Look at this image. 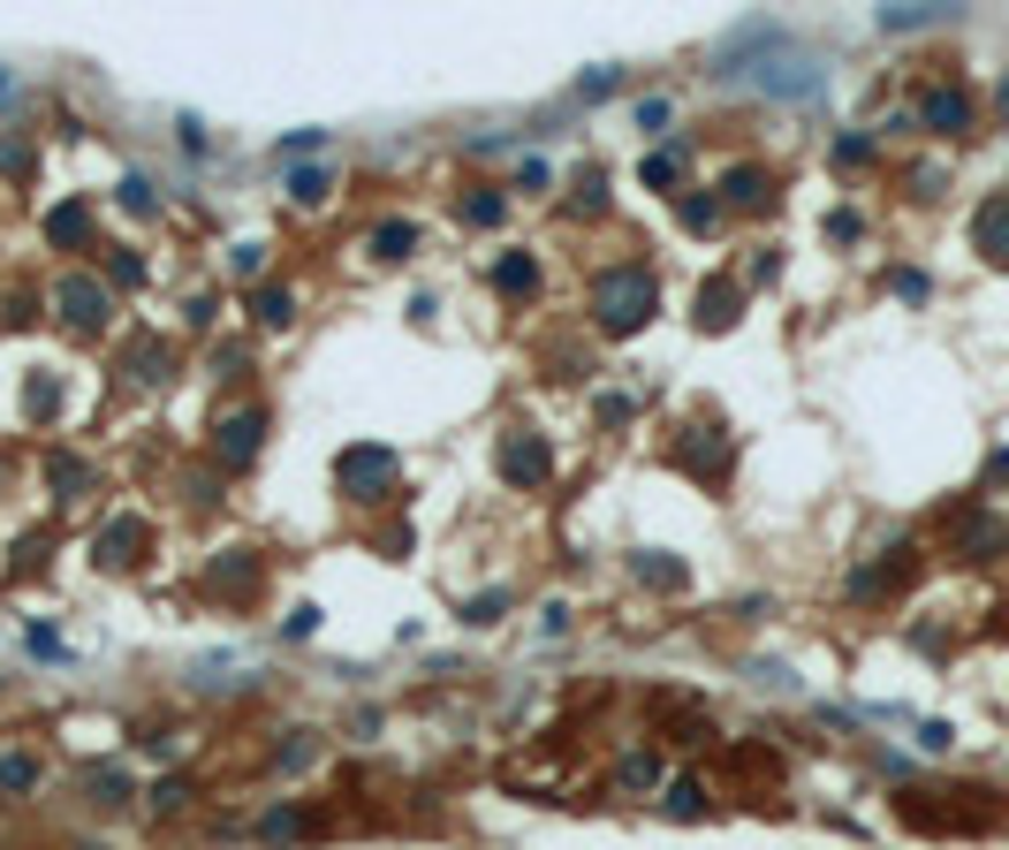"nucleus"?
Listing matches in <instances>:
<instances>
[{"label": "nucleus", "mask_w": 1009, "mask_h": 850, "mask_svg": "<svg viewBox=\"0 0 1009 850\" xmlns=\"http://www.w3.org/2000/svg\"><path fill=\"white\" fill-rule=\"evenodd\" d=\"M341 487L364 494V502H380V494L395 487V456H387V448H349V456H341Z\"/></svg>", "instance_id": "7ed1b4c3"}, {"label": "nucleus", "mask_w": 1009, "mask_h": 850, "mask_svg": "<svg viewBox=\"0 0 1009 850\" xmlns=\"http://www.w3.org/2000/svg\"><path fill=\"white\" fill-rule=\"evenodd\" d=\"M972 243H980V251H987L995 266H1009V190L980 205V220H972Z\"/></svg>", "instance_id": "0eeeda50"}, {"label": "nucleus", "mask_w": 1009, "mask_h": 850, "mask_svg": "<svg viewBox=\"0 0 1009 850\" xmlns=\"http://www.w3.org/2000/svg\"><path fill=\"white\" fill-rule=\"evenodd\" d=\"M502 600H508V592H487V600H471V608H464V623H494V615H502Z\"/></svg>", "instance_id": "bb28decb"}, {"label": "nucleus", "mask_w": 1009, "mask_h": 850, "mask_svg": "<svg viewBox=\"0 0 1009 850\" xmlns=\"http://www.w3.org/2000/svg\"><path fill=\"white\" fill-rule=\"evenodd\" d=\"M918 122H926V130H941V137H964V130H972V92L934 84V92L918 99Z\"/></svg>", "instance_id": "39448f33"}, {"label": "nucleus", "mask_w": 1009, "mask_h": 850, "mask_svg": "<svg viewBox=\"0 0 1009 850\" xmlns=\"http://www.w3.org/2000/svg\"><path fill=\"white\" fill-rule=\"evenodd\" d=\"M137 380H160V342H137Z\"/></svg>", "instance_id": "7c9ffc66"}, {"label": "nucleus", "mask_w": 1009, "mask_h": 850, "mask_svg": "<svg viewBox=\"0 0 1009 850\" xmlns=\"http://www.w3.org/2000/svg\"><path fill=\"white\" fill-rule=\"evenodd\" d=\"M836 160H842V168H857V160H873V145H865V137H842Z\"/></svg>", "instance_id": "2f4dec72"}, {"label": "nucleus", "mask_w": 1009, "mask_h": 850, "mask_svg": "<svg viewBox=\"0 0 1009 850\" xmlns=\"http://www.w3.org/2000/svg\"><path fill=\"white\" fill-rule=\"evenodd\" d=\"M53 312H61L69 327H84V335H92V327L107 320V289H99L92 274H69V282L53 289Z\"/></svg>", "instance_id": "f03ea898"}, {"label": "nucleus", "mask_w": 1009, "mask_h": 850, "mask_svg": "<svg viewBox=\"0 0 1009 850\" xmlns=\"http://www.w3.org/2000/svg\"><path fill=\"white\" fill-rule=\"evenodd\" d=\"M600 197H608V168H585L577 175V213H592Z\"/></svg>", "instance_id": "4be33fe9"}, {"label": "nucleus", "mask_w": 1009, "mask_h": 850, "mask_svg": "<svg viewBox=\"0 0 1009 850\" xmlns=\"http://www.w3.org/2000/svg\"><path fill=\"white\" fill-rule=\"evenodd\" d=\"M675 456H683L690 471H706V479H721V464H729V441H721L713 426H698V433H690V441H683Z\"/></svg>", "instance_id": "9b49d317"}, {"label": "nucleus", "mask_w": 1009, "mask_h": 850, "mask_svg": "<svg viewBox=\"0 0 1009 850\" xmlns=\"http://www.w3.org/2000/svg\"><path fill=\"white\" fill-rule=\"evenodd\" d=\"M653 312H661V282H653L646 266H608V274L592 282V320H600V335H638Z\"/></svg>", "instance_id": "f257e3e1"}, {"label": "nucleus", "mask_w": 1009, "mask_h": 850, "mask_svg": "<svg viewBox=\"0 0 1009 850\" xmlns=\"http://www.w3.org/2000/svg\"><path fill=\"white\" fill-rule=\"evenodd\" d=\"M259 320H266V327H289V320H297L289 289H259Z\"/></svg>", "instance_id": "f3484780"}, {"label": "nucleus", "mask_w": 1009, "mask_h": 850, "mask_svg": "<svg viewBox=\"0 0 1009 850\" xmlns=\"http://www.w3.org/2000/svg\"><path fill=\"white\" fill-rule=\"evenodd\" d=\"M289 190H297L304 205H320V197L335 190V175H327V168H304V175H297V182H289Z\"/></svg>", "instance_id": "412c9836"}, {"label": "nucleus", "mask_w": 1009, "mask_h": 850, "mask_svg": "<svg viewBox=\"0 0 1009 850\" xmlns=\"http://www.w3.org/2000/svg\"><path fill=\"white\" fill-rule=\"evenodd\" d=\"M546 471H554L546 441H531V433H508L502 441V479L508 487H546Z\"/></svg>", "instance_id": "20e7f679"}, {"label": "nucleus", "mask_w": 1009, "mask_h": 850, "mask_svg": "<svg viewBox=\"0 0 1009 850\" xmlns=\"http://www.w3.org/2000/svg\"><path fill=\"white\" fill-rule=\"evenodd\" d=\"M46 236H53V243H92V205H76V197H69V205H53Z\"/></svg>", "instance_id": "4468645a"}, {"label": "nucleus", "mask_w": 1009, "mask_h": 850, "mask_svg": "<svg viewBox=\"0 0 1009 850\" xmlns=\"http://www.w3.org/2000/svg\"><path fill=\"white\" fill-rule=\"evenodd\" d=\"M46 479L61 487V502H76V487H84V464H76V456H53V464H46Z\"/></svg>", "instance_id": "a211bd4d"}, {"label": "nucleus", "mask_w": 1009, "mask_h": 850, "mask_svg": "<svg viewBox=\"0 0 1009 850\" xmlns=\"http://www.w3.org/2000/svg\"><path fill=\"white\" fill-rule=\"evenodd\" d=\"M683 220L690 228H713V197H683Z\"/></svg>", "instance_id": "c85d7f7f"}, {"label": "nucleus", "mask_w": 1009, "mask_h": 850, "mask_svg": "<svg viewBox=\"0 0 1009 850\" xmlns=\"http://www.w3.org/2000/svg\"><path fill=\"white\" fill-rule=\"evenodd\" d=\"M669 813H675V821H698V813H706V790H698V782H675V790H669Z\"/></svg>", "instance_id": "6ab92c4d"}, {"label": "nucleus", "mask_w": 1009, "mask_h": 850, "mask_svg": "<svg viewBox=\"0 0 1009 850\" xmlns=\"http://www.w3.org/2000/svg\"><path fill=\"white\" fill-rule=\"evenodd\" d=\"M122 205H130V213H153V182L130 175V182H122Z\"/></svg>", "instance_id": "393cba45"}, {"label": "nucleus", "mask_w": 1009, "mask_h": 850, "mask_svg": "<svg viewBox=\"0 0 1009 850\" xmlns=\"http://www.w3.org/2000/svg\"><path fill=\"white\" fill-rule=\"evenodd\" d=\"M736 312H744L736 282H706V289H698V327H706V335H713V327H736Z\"/></svg>", "instance_id": "1a4fd4ad"}, {"label": "nucleus", "mask_w": 1009, "mask_h": 850, "mask_svg": "<svg viewBox=\"0 0 1009 850\" xmlns=\"http://www.w3.org/2000/svg\"><path fill=\"white\" fill-rule=\"evenodd\" d=\"M638 122H646V130L661 137V130H669V99H646V107H638Z\"/></svg>", "instance_id": "cd10ccee"}, {"label": "nucleus", "mask_w": 1009, "mask_h": 850, "mask_svg": "<svg viewBox=\"0 0 1009 850\" xmlns=\"http://www.w3.org/2000/svg\"><path fill=\"white\" fill-rule=\"evenodd\" d=\"M1002 115H1009V84H1002Z\"/></svg>", "instance_id": "473e14b6"}, {"label": "nucleus", "mask_w": 1009, "mask_h": 850, "mask_svg": "<svg viewBox=\"0 0 1009 850\" xmlns=\"http://www.w3.org/2000/svg\"><path fill=\"white\" fill-rule=\"evenodd\" d=\"M137 547H145V524H137V516H122V524H107V531H99V562H107V570H130V562H137Z\"/></svg>", "instance_id": "9d476101"}, {"label": "nucleus", "mask_w": 1009, "mask_h": 850, "mask_svg": "<svg viewBox=\"0 0 1009 850\" xmlns=\"http://www.w3.org/2000/svg\"><path fill=\"white\" fill-rule=\"evenodd\" d=\"M896 577H911V547H896L888 562H873V570H857V577H850V592H857V600H873V592H888Z\"/></svg>", "instance_id": "f8f14e48"}, {"label": "nucleus", "mask_w": 1009, "mask_h": 850, "mask_svg": "<svg viewBox=\"0 0 1009 850\" xmlns=\"http://www.w3.org/2000/svg\"><path fill=\"white\" fill-rule=\"evenodd\" d=\"M646 182L669 190V182H675V153H653V160H646Z\"/></svg>", "instance_id": "a878e982"}, {"label": "nucleus", "mask_w": 1009, "mask_h": 850, "mask_svg": "<svg viewBox=\"0 0 1009 850\" xmlns=\"http://www.w3.org/2000/svg\"><path fill=\"white\" fill-rule=\"evenodd\" d=\"M721 190H729V205H744V213H767V205H774L767 168H729V175H721Z\"/></svg>", "instance_id": "6e6552de"}, {"label": "nucleus", "mask_w": 1009, "mask_h": 850, "mask_svg": "<svg viewBox=\"0 0 1009 850\" xmlns=\"http://www.w3.org/2000/svg\"><path fill=\"white\" fill-rule=\"evenodd\" d=\"M410 243H418V220H380L372 228V259H410Z\"/></svg>", "instance_id": "2eb2a0df"}, {"label": "nucleus", "mask_w": 1009, "mask_h": 850, "mask_svg": "<svg viewBox=\"0 0 1009 850\" xmlns=\"http://www.w3.org/2000/svg\"><path fill=\"white\" fill-rule=\"evenodd\" d=\"M494 289H502V297H531V289H539V259H531V251H508L502 266H494Z\"/></svg>", "instance_id": "ddd939ff"}, {"label": "nucleus", "mask_w": 1009, "mask_h": 850, "mask_svg": "<svg viewBox=\"0 0 1009 850\" xmlns=\"http://www.w3.org/2000/svg\"><path fill=\"white\" fill-rule=\"evenodd\" d=\"M23 410H31V418H46V410H53V380H46V372L23 387Z\"/></svg>", "instance_id": "5701e85b"}, {"label": "nucleus", "mask_w": 1009, "mask_h": 850, "mask_svg": "<svg viewBox=\"0 0 1009 850\" xmlns=\"http://www.w3.org/2000/svg\"><path fill=\"white\" fill-rule=\"evenodd\" d=\"M259 433H266V418H259V410L220 418V441H213V448H220V464H251V456H259Z\"/></svg>", "instance_id": "423d86ee"}, {"label": "nucleus", "mask_w": 1009, "mask_h": 850, "mask_svg": "<svg viewBox=\"0 0 1009 850\" xmlns=\"http://www.w3.org/2000/svg\"><path fill=\"white\" fill-rule=\"evenodd\" d=\"M259 266H266V243H243V251H236V274H243V282H251V274H259Z\"/></svg>", "instance_id": "c756f323"}, {"label": "nucleus", "mask_w": 1009, "mask_h": 850, "mask_svg": "<svg viewBox=\"0 0 1009 850\" xmlns=\"http://www.w3.org/2000/svg\"><path fill=\"white\" fill-rule=\"evenodd\" d=\"M464 220H471V228H494V220H502V197H494V190L464 197Z\"/></svg>", "instance_id": "aec40b11"}, {"label": "nucleus", "mask_w": 1009, "mask_h": 850, "mask_svg": "<svg viewBox=\"0 0 1009 850\" xmlns=\"http://www.w3.org/2000/svg\"><path fill=\"white\" fill-rule=\"evenodd\" d=\"M623 782H638V790H646V782H661V759H653V752H638V759H623Z\"/></svg>", "instance_id": "b1692460"}, {"label": "nucleus", "mask_w": 1009, "mask_h": 850, "mask_svg": "<svg viewBox=\"0 0 1009 850\" xmlns=\"http://www.w3.org/2000/svg\"><path fill=\"white\" fill-rule=\"evenodd\" d=\"M638 577H646V585H669V592H675V585H683V562H669V554H638Z\"/></svg>", "instance_id": "dca6fc26"}]
</instances>
